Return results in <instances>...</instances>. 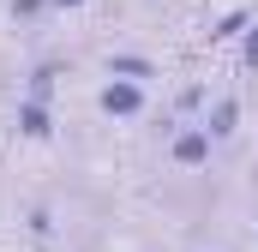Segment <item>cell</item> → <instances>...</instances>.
I'll use <instances>...</instances> for the list:
<instances>
[{"instance_id":"obj_8","label":"cell","mask_w":258,"mask_h":252,"mask_svg":"<svg viewBox=\"0 0 258 252\" xmlns=\"http://www.w3.org/2000/svg\"><path fill=\"white\" fill-rule=\"evenodd\" d=\"M240 66H252V72H258V18L240 30Z\"/></svg>"},{"instance_id":"obj_11","label":"cell","mask_w":258,"mask_h":252,"mask_svg":"<svg viewBox=\"0 0 258 252\" xmlns=\"http://www.w3.org/2000/svg\"><path fill=\"white\" fill-rule=\"evenodd\" d=\"M54 6H60V12H78V6H84V0H54Z\"/></svg>"},{"instance_id":"obj_2","label":"cell","mask_w":258,"mask_h":252,"mask_svg":"<svg viewBox=\"0 0 258 252\" xmlns=\"http://www.w3.org/2000/svg\"><path fill=\"white\" fill-rule=\"evenodd\" d=\"M210 132L204 126H174V138H168V156H174V168H204L210 162Z\"/></svg>"},{"instance_id":"obj_3","label":"cell","mask_w":258,"mask_h":252,"mask_svg":"<svg viewBox=\"0 0 258 252\" xmlns=\"http://www.w3.org/2000/svg\"><path fill=\"white\" fill-rule=\"evenodd\" d=\"M12 126H18V138H30V144L54 138V114H48V102H42V96H24V102H18V114H12Z\"/></svg>"},{"instance_id":"obj_9","label":"cell","mask_w":258,"mask_h":252,"mask_svg":"<svg viewBox=\"0 0 258 252\" xmlns=\"http://www.w3.org/2000/svg\"><path fill=\"white\" fill-rule=\"evenodd\" d=\"M24 228H30V234H54V216H48V210H42V204H36V210H30V222H24Z\"/></svg>"},{"instance_id":"obj_7","label":"cell","mask_w":258,"mask_h":252,"mask_svg":"<svg viewBox=\"0 0 258 252\" xmlns=\"http://www.w3.org/2000/svg\"><path fill=\"white\" fill-rule=\"evenodd\" d=\"M54 78H60V66H36V72H30V96L48 102V96H54Z\"/></svg>"},{"instance_id":"obj_1","label":"cell","mask_w":258,"mask_h":252,"mask_svg":"<svg viewBox=\"0 0 258 252\" xmlns=\"http://www.w3.org/2000/svg\"><path fill=\"white\" fill-rule=\"evenodd\" d=\"M144 102H150V96H144V84H138V78H108V84L96 90V108H102L108 120H138V114H144Z\"/></svg>"},{"instance_id":"obj_5","label":"cell","mask_w":258,"mask_h":252,"mask_svg":"<svg viewBox=\"0 0 258 252\" xmlns=\"http://www.w3.org/2000/svg\"><path fill=\"white\" fill-rule=\"evenodd\" d=\"M108 78H138V84H150V78H156V60H144V54H108Z\"/></svg>"},{"instance_id":"obj_6","label":"cell","mask_w":258,"mask_h":252,"mask_svg":"<svg viewBox=\"0 0 258 252\" xmlns=\"http://www.w3.org/2000/svg\"><path fill=\"white\" fill-rule=\"evenodd\" d=\"M246 24H252V12H246V6H234V12H222V18L210 24V42H234Z\"/></svg>"},{"instance_id":"obj_10","label":"cell","mask_w":258,"mask_h":252,"mask_svg":"<svg viewBox=\"0 0 258 252\" xmlns=\"http://www.w3.org/2000/svg\"><path fill=\"white\" fill-rule=\"evenodd\" d=\"M42 6H48V0H12V12H18V18H36Z\"/></svg>"},{"instance_id":"obj_4","label":"cell","mask_w":258,"mask_h":252,"mask_svg":"<svg viewBox=\"0 0 258 252\" xmlns=\"http://www.w3.org/2000/svg\"><path fill=\"white\" fill-rule=\"evenodd\" d=\"M204 132H210V138H234V126H240V102H234V96H216V102H210V114H204Z\"/></svg>"}]
</instances>
